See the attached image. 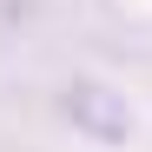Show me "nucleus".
I'll return each mask as SVG.
<instances>
[{
	"label": "nucleus",
	"mask_w": 152,
	"mask_h": 152,
	"mask_svg": "<svg viewBox=\"0 0 152 152\" xmlns=\"http://www.w3.org/2000/svg\"><path fill=\"white\" fill-rule=\"evenodd\" d=\"M66 113L80 119L93 139H126V126H132L126 99H119V93H106V86H73V93H66Z\"/></svg>",
	"instance_id": "f257e3e1"
}]
</instances>
